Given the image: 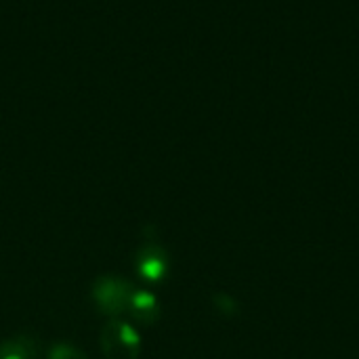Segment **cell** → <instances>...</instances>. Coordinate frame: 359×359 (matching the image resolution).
<instances>
[{"instance_id":"3","label":"cell","mask_w":359,"mask_h":359,"mask_svg":"<svg viewBox=\"0 0 359 359\" xmlns=\"http://www.w3.org/2000/svg\"><path fill=\"white\" fill-rule=\"evenodd\" d=\"M133 267H135V271H137V276L141 280L151 282V284H158V282H162L168 276V271H170V259H168V252L160 244L145 242V244H141L135 250Z\"/></svg>"},{"instance_id":"1","label":"cell","mask_w":359,"mask_h":359,"mask_svg":"<svg viewBox=\"0 0 359 359\" xmlns=\"http://www.w3.org/2000/svg\"><path fill=\"white\" fill-rule=\"evenodd\" d=\"M99 347L105 359H139L141 337L124 320H109L99 334Z\"/></svg>"},{"instance_id":"6","label":"cell","mask_w":359,"mask_h":359,"mask_svg":"<svg viewBox=\"0 0 359 359\" xmlns=\"http://www.w3.org/2000/svg\"><path fill=\"white\" fill-rule=\"evenodd\" d=\"M48 359H86V355L72 343H55L48 349Z\"/></svg>"},{"instance_id":"2","label":"cell","mask_w":359,"mask_h":359,"mask_svg":"<svg viewBox=\"0 0 359 359\" xmlns=\"http://www.w3.org/2000/svg\"><path fill=\"white\" fill-rule=\"evenodd\" d=\"M135 292L133 284L124 278H116V276H101L95 280L93 284V301L97 305V309L107 316V318H120L126 313L128 309V301L130 294Z\"/></svg>"},{"instance_id":"5","label":"cell","mask_w":359,"mask_h":359,"mask_svg":"<svg viewBox=\"0 0 359 359\" xmlns=\"http://www.w3.org/2000/svg\"><path fill=\"white\" fill-rule=\"evenodd\" d=\"M0 359H38V343L27 334H17L0 343Z\"/></svg>"},{"instance_id":"4","label":"cell","mask_w":359,"mask_h":359,"mask_svg":"<svg viewBox=\"0 0 359 359\" xmlns=\"http://www.w3.org/2000/svg\"><path fill=\"white\" fill-rule=\"evenodd\" d=\"M126 313L139 326H154L160 320V316H162V307H160V301L151 292H147V290H135L130 294Z\"/></svg>"}]
</instances>
